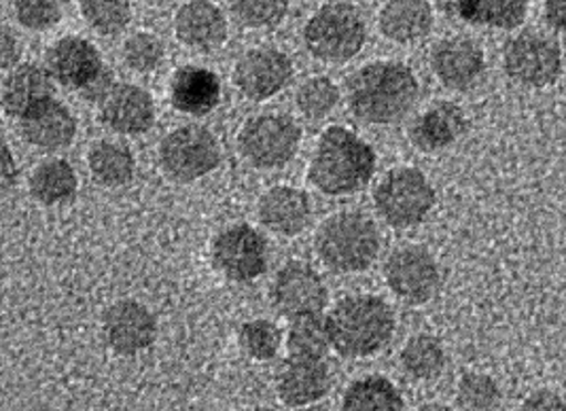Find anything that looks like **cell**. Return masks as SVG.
Wrapping results in <instances>:
<instances>
[{"label": "cell", "mask_w": 566, "mask_h": 411, "mask_svg": "<svg viewBox=\"0 0 566 411\" xmlns=\"http://www.w3.org/2000/svg\"><path fill=\"white\" fill-rule=\"evenodd\" d=\"M302 129L289 115L263 113L251 117L238 134L242 157L258 170H279L295 159Z\"/></svg>", "instance_id": "obj_7"}, {"label": "cell", "mask_w": 566, "mask_h": 411, "mask_svg": "<svg viewBox=\"0 0 566 411\" xmlns=\"http://www.w3.org/2000/svg\"><path fill=\"white\" fill-rule=\"evenodd\" d=\"M367 41V28L359 9L348 2L321 7L304 28L308 52L329 64L350 62Z\"/></svg>", "instance_id": "obj_5"}, {"label": "cell", "mask_w": 566, "mask_h": 411, "mask_svg": "<svg viewBox=\"0 0 566 411\" xmlns=\"http://www.w3.org/2000/svg\"><path fill=\"white\" fill-rule=\"evenodd\" d=\"M270 246L265 235L247 225H232L212 242L214 267L232 283H253L268 270Z\"/></svg>", "instance_id": "obj_10"}, {"label": "cell", "mask_w": 566, "mask_h": 411, "mask_svg": "<svg viewBox=\"0 0 566 411\" xmlns=\"http://www.w3.org/2000/svg\"><path fill=\"white\" fill-rule=\"evenodd\" d=\"M244 411H270V410H265V408H251V410H244Z\"/></svg>", "instance_id": "obj_44"}, {"label": "cell", "mask_w": 566, "mask_h": 411, "mask_svg": "<svg viewBox=\"0 0 566 411\" xmlns=\"http://www.w3.org/2000/svg\"><path fill=\"white\" fill-rule=\"evenodd\" d=\"M20 131L28 145L45 151H57L73 145L77 136V122L69 106L50 98L28 110L20 119Z\"/></svg>", "instance_id": "obj_20"}, {"label": "cell", "mask_w": 566, "mask_h": 411, "mask_svg": "<svg viewBox=\"0 0 566 411\" xmlns=\"http://www.w3.org/2000/svg\"><path fill=\"white\" fill-rule=\"evenodd\" d=\"M286 348L291 357H312L323 359L332 346V334L327 316L312 314L291 320L289 335H286Z\"/></svg>", "instance_id": "obj_31"}, {"label": "cell", "mask_w": 566, "mask_h": 411, "mask_svg": "<svg viewBox=\"0 0 566 411\" xmlns=\"http://www.w3.org/2000/svg\"><path fill=\"white\" fill-rule=\"evenodd\" d=\"M385 281L397 299L420 306L436 297L441 274L436 257L422 246L397 249L385 263Z\"/></svg>", "instance_id": "obj_11"}, {"label": "cell", "mask_w": 566, "mask_h": 411, "mask_svg": "<svg viewBox=\"0 0 566 411\" xmlns=\"http://www.w3.org/2000/svg\"><path fill=\"white\" fill-rule=\"evenodd\" d=\"M15 180H18V166H15V159H13L9 145H4V172H2L4 189H11L15 185Z\"/></svg>", "instance_id": "obj_42"}, {"label": "cell", "mask_w": 566, "mask_h": 411, "mask_svg": "<svg viewBox=\"0 0 566 411\" xmlns=\"http://www.w3.org/2000/svg\"><path fill=\"white\" fill-rule=\"evenodd\" d=\"M104 341L117 355L132 357L154 346L157 320L140 302L124 299L106 309L103 318Z\"/></svg>", "instance_id": "obj_14"}, {"label": "cell", "mask_w": 566, "mask_h": 411, "mask_svg": "<svg viewBox=\"0 0 566 411\" xmlns=\"http://www.w3.org/2000/svg\"><path fill=\"white\" fill-rule=\"evenodd\" d=\"M420 85L412 68L401 62H371L348 81V108L367 126L401 122L418 103Z\"/></svg>", "instance_id": "obj_1"}, {"label": "cell", "mask_w": 566, "mask_h": 411, "mask_svg": "<svg viewBox=\"0 0 566 411\" xmlns=\"http://www.w3.org/2000/svg\"><path fill=\"white\" fill-rule=\"evenodd\" d=\"M543 15H545V22L556 32L566 34V0H545Z\"/></svg>", "instance_id": "obj_41"}, {"label": "cell", "mask_w": 566, "mask_h": 411, "mask_svg": "<svg viewBox=\"0 0 566 411\" xmlns=\"http://www.w3.org/2000/svg\"><path fill=\"white\" fill-rule=\"evenodd\" d=\"M50 98H53L52 75L36 64L15 66L2 83V106L7 115L18 119Z\"/></svg>", "instance_id": "obj_25"}, {"label": "cell", "mask_w": 566, "mask_h": 411, "mask_svg": "<svg viewBox=\"0 0 566 411\" xmlns=\"http://www.w3.org/2000/svg\"><path fill=\"white\" fill-rule=\"evenodd\" d=\"M276 390L284 405L306 408L318 403L332 390V369L323 359L312 357H291L284 360Z\"/></svg>", "instance_id": "obj_18"}, {"label": "cell", "mask_w": 566, "mask_h": 411, "mask_svg": "<svg viewBox=\"0 0 566 411\" xmlns=\"http://www.w3.org/2000/svg\"><path fill=\"white\" fill-rule=\"evenodd\" d=\"M87 168L92 179L103 187H124L134 179L136 161L126 145L101 140L87 155Z\"/></svg>", "instance_id": "obj_28"}, {"label": "cell", "mask_w": 566, "mask_h": 411, "mask_svg": "<svg viewBox=\"0 0 566 411\" xmlns=\"http://www.w3.org/2000/svg\"><path fill=\"white\" fill-rule=\"evenodd\" d=\"M325 2H332V0H325Z\"/></svg>", "instance_id": "obj_45"}, {"label": "cell", "mask_w": 566, "mask_h": 411, "mask_svg": "<svg viewBox=\"0 0 566 411\" xmlns=\"http://www.w3.org/2000/svg\"><path fill=\"white\" fill-rule=\"evenodd\" d=\"M457 401L464 411H494L501 405V388L489 373H464L457 390Z\"/></svg>", "instance_id": "obj_35"}, {"label": "cell", "mask_w": 566, "mask_h": 411, "mask_svg": "<svg viewBox=\"0 0 566 411\" xmlns=\"http://www.w3.org/2000/svg\"><path fill=\"white\" fill-rule=\"evenodd\" d=\"M438 202L433 182L418 168H395L378 182L374 204L388 228L410 230L420 225Z\"/></svg>", "instance_id": "obj_6"}, {"label": "cell", "mask_w": 566, "mask_h": 411, "mask_svg": "<svg viewBox=\"0 0 566 411\" xmlns=\"http://www.w3.org/2000/svg\"><path fill=\"white\" fill-rule=\"evenodd\" d=\"M522 411H566V399L554 390L541 388L526 397Z\"/></svg>", "instance_id": "obj_39"}, {"label": "cell", "mask_w": 566, "mask_h": 411, "mask_svg": "<svg viewBox=\"0 0 566 411\" xmlns=\"http://www.w3.org/2000/svg\"><path fill=\"white\" fill-rule=\"evenodd\" d=\"M507 77L522 87L543 89L558 83L565 62L560 45L537 30H526L512 39L503 52Z\"/></svg>", "instance_id": "obj_9"}, {"label": "cell", "mask_w": 566, "mask_h": 411, "mask_svg": "<svg viewBox=\"0 0 566 411\" xmlns=\"http://www.w3.org/2000/svg\"><path fill=\"white\" fill-rule=\"evenodd\" d=\"M175 32L182 45L198 52H212L226 43L228 22L221 9L210 0H191L180 7L175 18Z\"/></svg>", "instance_id": "obj_22"}, {"label": "cell", "mask_w": 566, "mask_h": 411, "mask_svg": "<svg viewBox=\"0 0 566 411\" xmlns=\"http://www.w3.org/2000/svg\"><path fill=\"white\" fill-rule=\"evenodd\" d=\"M101 117L104 126L115 134H147L155 124L154 98L138 85L115 83L101 103Z\"/></svg>", "instance_id": "obj_17"}, {"label": "cell", "mask_w": 566, "mask_h": 411, "mask_svg": "<svg viewBox=\"0 0 566 411\" xmlns=\"http://www.w3.org/2000/svg\"><path fill=\"white\" fill-rule=\"evenodd\" d=\"M22 55V45L18 36L11 32V28H2V43H0V57H2V68L13 71L18 66V60Z\"/></svg>", "instance_id": "obj_40"}, {"label": "cell", "mask_w": 566, "mask_h": 411, "mask_svg": "<svg viewBox=\"0 0 566 411\" xmlns=\"http://www.w3.org/2000/svg\"><path fill=\"white\" fill-rule=\"evenodd\" d=\"M431 68L448 89L467 92L484 75L486 55L475 41L452 36L439 41L433 48Z\"/></svg>", "instance_id": "obj_16"}, {"label": "cell", "mask_w": 566, "mask_h": 411, "mask_svg": "<svg viewBox=\"0 0 566 411\" xmlns=\"http://www.w3.org/2000/svg\"><path fill=\"white\" fill-rule=\"evenodd\" d=\"M339 87L329 77H312L304 81L295 94L300 113L310 122L327 119L339 104Z\"/></svg>", "instance_id": "obj_32"}, {"label": "cell", "mask_w": 566, "mask_h": 411, "mask_svg": "<svg viewBox=\"0 0 566 411\" xmlns=\"http://www.w3.org/2000/svg\"><path fill=\"white\" fill-rule=\"evenodd\" d=\"M291 77L293 62L286 53L274 48H258L244 53L233 68V85L253 103L268 101L283 92Z\"/></svg>", "instance_id": "obj_13"}, {"label": "cell", "mask_w": 566, "mask_h": 411, "mask_svg": "<svg viewBox=\"0 0 566 411\" xmlns=\"http://www.w3.org/2000/svg\"><path fill=\"white\" fill-rule=\"evenodd\" d=\"M48 73L64 87L90 89L106 73L101 52L81 36H64L48 52Z\"/></svg>", "instance_id": "obj_15"}, {"label": "cell", "mask_w": 566, "mask_h": 411, "mask_svg": "<svg viewBox=\"0 0 566 411\" xmlns=\"http://www.w3.org/2000/svg\"><path fill=\"white\" fill-rule=\"evenodd\" d=\"M172 106L191 117H205L221 103V78L202 66H182L170 81Z\"/></svg>", "instance_id": "obj_23"}, {"label": "cell", "mask_w": 566, "mask_h": 411, "mask_svg": "<svg viewBox=\"0 0 566 411\" xmlns=\"http://www.w3.org/2000/svg\"><path fill=\"white\" fill-rule=\"evenodd\" d=\"M15 18L28 30H50L62 18L60 0H15Z\"/></svg>", "instance_id": "obj_38"}, {"label": "cell", "mask_w": 566, "mask_h": 411, "mask_svg": "<svg viewBox=\"0 0 566 411\" xmlns=\"http://www.w3.org/2000/svg\"><path fill=\"white\" fill-rule=\"evenodd\" d=\"M238 344H240V348L244 350V355L249 359L265 362V360H272L279 355L281 344H283V335L272 320L253 318V320H247L240 327Z\"/></svg>", "instance_id": "obj_33"}, {"label": "cell", "mask_w": 566, "mask_h": 411, "mask_svg": "<svg viewBox=\"0 0 566 411\" xmlns=\"http://www.w3.org/2000/svg\"><path fill=\"white\" fill-rule=\"evenodd\" d=\"M75 168L60 157L39 164L30 177V196L43 205L69 204L77 193Z\"/></svg>", "instance_id": "obj_26"}, {"label": "cell", "mask_w": 566, "mask_h": 411, "mask_svg": "<svg viewBox=\"0 0 566 411\" xmlns=\"http://www.w3.org/2000/svg\"><path fill=\"white\" fill-rule=\"evenodd\" d=\"M332 346L339 357L367 359L390 344L397 318L378 295H350L335 306L329 316Z\"/></svg>", "instance_id": "obj_3"}, {"label": "cell", "mask_w": 566, "mask_h": 411, "mask_svg": "<svg viewBox=\"0 0 566 411\" xmlns=\"http://www.w3.org/2000/svg\"><path fill=\"white\" fill-rule=\"evenodd\" d=\"M232 13L242 27H279L289 11V0H230Z\"/></svg>", "instance_id": "obj_36"}, {"label": "cell", "mask_w": 566, "mask_h": 411, "mask_svg": "<svg viewBox=\"0 0 566 411\" xmlns=\"http://www.w3.org/2000/svg\"><path fill=\"white\" fill-rule=\"evenodd\" d=\"M469 122L463 108L454 103H436L416 117L410 128V140L424 154H438L467 134Z\"/></svg>", "instance_id": "obj_21"}, {"label": "cell", "mask_w": 566, "mask_h": 411, "mask_svg": "<svg viewBox=\"0 0 566 411\" xmlns=\"http://www.w3.org/2000/svg\"><path fill=\"white\" fill-rule=\"evenodd\" d=\"M416 411H454L450 410L448 405H441V403H427V405H422V408H418Z\"/></svg>", "instance_id": "obj_43"}, {"label": "cell", "mask_w": 566, "mask_h": 411, "mask_svg": "<svg viewBox=\"0 0 566 411\" xmlns=\"http://www.w3.org/2000/svg\"><path fill=\"white\" fill-rule=\"evenodd\" d=\"M316 255L335 274H359L374 265L380 253L378 225L363 212L332 214L314 238Z\"/></svg>", "instance_id": "obj_4"}, {"label": "cell", "mask_w": 566, "mask_h": 411, "mask_svg": "<svg viewBox=\"0 0 566 411\" xmlns=\"http://www.w3.org/2000/svg\"><path fill=\"white\" fill-rule=\"evenodd\" d=\"M124 60L140 75L154 73L164 60V45L151 32H136L124 43Z\"/></svg>", "instance_id": "obj_37"}, {"label": "cell", "mask_w": 566, "mask_h": 411, "mask_svg": "<svg viewBox=\"0 0 566 411\" xmlns=\"http://www.w3.org/2000/svg\"><path fill=\"white\" fill-rule=\"evenodd\" d=\"M433 22L429 0H388L378 18L382 34L399 45H412L429 36Z\"/></svg>", "instance_id": "obj_24"}, {"label": "cell", "mask_w": 566, "mask_h": 411, "mask_svg": "<svg viewBox=\"0 0 566 411\" xmlns=\"http://www.w3.org/2000/svg\"><path fill=\"white\" fill-rule=\"evenodd\" d=\"M223 149L205 126H180L164 136L159 161L164 172L179 182L205 179L221 166Z\"/></svg>", "instance_id": "obj_8"}, {"label": "cell", "mask_w": 566, "mask_h": 411, "mask_svg": "<svg viewBox=\"0 0 566 411\" xmlns=\"http://www.w3.org/2000/svg\"><path fill=\"white\" fill-rule=\"evenodd\" d=\"M454 4L467 24L499 30H514L528 13V0H454Z\"/></svg>", "instance_id": "obj_27"}, {"label": "cell", "mask_w": 566, "mask_h": 411, "mask_svg": "<svg viewBox=\"0 0 566 411\" xmlns=\"http://www.w3.org/2000/svg\"><path fill=\"white\" fill-rule=\"evenodd\" d=\"M342 411H403V397L385 376H365L346 388Z\"/></svg>", "instance_id": "obj_29"}, {"label": "cell", "mask_w": 566, "mask_h": 411, "mask_svg": "<svg viewBox=\"0 0 566 411\" xmlns=\"http://www.w3.org/2000/svg\"><path fill=\"white\" fill-rule=\"evenodd\" d=\"M378 157L369 143L353 129H325L310 159L308 179L321 193L344 198L360 191L374 179Z\"/></svg>", "instance_id": "obj_2"}, {"label": "cell", "mask_w": 566, "mask_h": 411, "mask_svg": "<svg viewBox=\"0 0 566 411\" xmlns=\"http://www.w3.org/2000/svg\"><path fill=\"white\" fill-rule=\"evenodd\" d=\"M270 297L274 308L291 320L323 314L329 304V291L323 276L302 261H291L279 270Z\"/></svg>", "instance_id": "obj_12"}, {"label": "cell", "mask_w": 566, "mask_h": 411, "mask_svg": "<svg viewBox=\"0 0 566 411\" xmlns=\"http://www.w3.org/2000/svg\"><path fill=\"white\" fill-rule=\"evenodd\" d=\"M81 15L96 32L115 36L128 28L132 9L128 0H81Z\"/></svg>", "instance_id": "obj_34"}, {"label": "cell", "mask_w": 566, "mask_h": 411, "mask_svg": "<svg viewBox=\"0 0 566 411\" xmlns=\"http://www.w3.org/2000/svg\"><path fill=\"white\" fill-rule=\"evenodd\" d=\"M258 217L265 230L293 238L308 228L312 202L306 191L291 185H276L259 198Z\"/></svg>", "instance_id": "obj_19"}, {"label": "cell", "mask_w": 566, "mask_h": 411, "mask_svg": "<svg viewBox=\"0 0 566 411\" xmlns=\"http://www.w3.org/2000/svg\"><path fill=\"white\" fill-rule=\"evenodd\" d=\"M401 369L416 382L438 380L446 369V348L441 339L431 334H418L408 339L399 355Z\"/></svg>", "instance_id": "obj_30"}]
</instances>
